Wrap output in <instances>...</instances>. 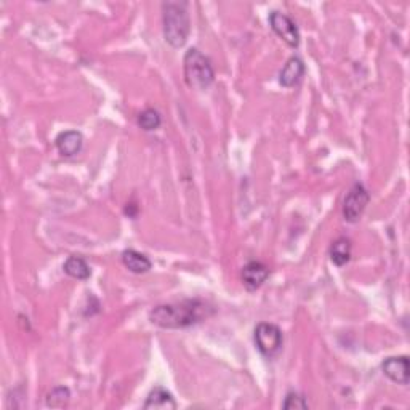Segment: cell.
<instances>
[{
  "label": "cell",
  "mask_w": 410,
  "mask_h": 410,
  "mask_svg": "<svg viewBox=\"0 0 410 410\" xmlns=\"http://www.w3.org/2000/svg\"><path fill=\"white\" fill-rule=\"evenodd\" d=\"M210 314H212V308L205 302L185 300L156 306L151 311L149 319L152 324L162 329H186L202 322Z\"/></svg>",
  "instance_id": "obj_1"
},
{
  "label": "cell",
  "mask_w": 410,
  "mask_h": 410,
  "mask_svg": "<svg viewBox=\"0 0 410 410\" xmlns=\"http://www.w3.org/2000/svg\"><path fill=\"white\" fill-rule=\"evenodd\" d=\"M163 37L173 49H180L190 37L191 23L185 2H167L162 5Z\"/></svg>",
  "instance_id": "obj_2"
},
{
  "label": "cell",
  "mask_w": 410,
  "mask_h": 410,
  "mask_svg": "<svg viewBox=\"0 0 410 410\" xmlns=\"http://www.w3.org/2000/svg\"><path fill=\"white\" fill-rule=\"evenodd\" d=\"M186 84L194 90H207L215 80L212 63L201 50L190 49L183 58Z\"/></svg>",
  "instance_id": "obj_3"
},
{
  "label": "cell",
  "mask_w": 410,
  "mask_h": 410,
  "mask_svg": "<svg viewBox=\"0 0 410 410\" xmlns=\"http://www.w3.org/2000/svg\"><path fill=\"white\" fill-rule=\"evenodd\" d=\"M254 338L256 348L268 359L279 356L280 351H282L284 335L278 325L269 324V322H261V324L256 325Z\"/></svg>",
  "instance_id": "obj_4"
},
{
  "label": "cell",
  "mask_w": 410,
  "mask_h": 410,
  "mask_svg": "<svg viewBox=\"0 0 410 410\" xmlns=\"http://www.w3.org/2000/svg\"><path fill=\"white\" fill-rule=\"evenodd\" d=\"M368 202H371V194H368L366 186L356 183L349 190L347 197H344L343 218L347 220L348 223H356V221L362 216V213H364Z\"/></svg>",
  "instance_id": "obj_5"
},
{
  "label": "cell",
  "mask_w": 410,
  "mask_h": 410,
  "mask_svg": "<svg viewBox=\"0 0 410 410\" xmlns=\"http://www.w3.org/2000/svg\"><path fill=\"white\" fill-rule=\"evenodd\" d=\"M269 25L271 29L276 32V36H279L284 42L292 46V49H297L300 45V31L294 21H292L285 13H280V11H273L269 15Z\"/></svg>",
  "instance_id": "obj_6"
},
{
  "label": "cell",
  "mask_w": 410,
  "mask_h": 410,
  "mask_svg": "<svg viewBox=\"0 0 410 410\" xmlns=\"http://www.w3.org/2000/svg\"><path fill=\"white\" fill-rule=\"evenodd\" d=\"M269 278V268L261 261H250L242 269V282L249 292L259 290Z\"/></svg>",
  "instance_id": "obj_7"
},
{
  "label": "cell",
  "mask_w": 410,
  "mask_h": 410,
  "mask_svg": "<svg viewBox=\"0 0 410 410\" xmlns=\"http://www.w3.org/2000/svg\"><path fill=\"white\" fill-rule=\"evenodd\" d=\"M383 373L388 377L391 382H395L397 385H409L410 372H409V359L406 356L399 357H388L383 362Z\"/></svg>",
  "instance_id": "obj_8"
},
{
  "label": "cell",
  "mask_w": 410,
  "mask_h": 410,
  "mask_svg": "<svg viewBox=\"0 0 410 410\" xmlns=\"http://www.w3.org/2000/svg\"><path fill=\"white\" fill-rule=\"evenodd\" d=\"M56 149L64 157H74L84 148V137L77 130H66L58 135L55 139Z\"/></svg>",
  "instance_id": "obj_9"
},
{
  "label": "cell",
  "mask_w": 410,
  "mask_h": 410,
  "mask_svg": "<svg viewBox=\"0 0 410 410\" xmlns=\"http://www.w3.org/2000/svg\"><path fill=\"white\" fill-rule=\"evenodd\" d=\"M304 71H306L304 63L298 56H292L290 60L285 63V66L279 74L280 85L285 87V89H292V87L298 85L300 84V80L303 79Z\"/></svg>",
  "instance_id": "obj_10"
},
{
  "label": "cell",
  "mask_w": 410,
  "mask_h": 410,
  "mask_svg": "<svg viewBox=\"0 0 410 410\" xmlns=\"http://www.w3.org/2000/svg\"><path fill=\"white\" fill-rule=\"evenodd\" d=\"M122 263L133 274H144L152 268L151 260L144 254H139L137 250H125L122 254Z\"/></svg>",
  "instance_id": "obj_11"
},
{
  "label": "cell",
  "mask_w": 410,
  "mask_h": 410,
  "mask_svg": "<svg viewBox=\"0 0 410 410\" xmlns=\"http://www.w3.org/2000/svg\"><path fill=\"white\" fill-rule=\"evenodd\" d=\"M351 251H353V245L348 237H338L335 242L330 245V260L335 266L342 268L344 265H348L351 260Z\"/></svg>",
  "instance_id": "obj_12"
},
{
  "label": "cell",
  "mask_w": 410,
  "mask_h": 410,
  "mask_svg": "<svg viewBox=\"0 0 410 410\" xmlns=\"http://www.w3.org/2000/svg\"><path fill=\"white\" fill-rule=\"evenodd\" d=\"M63 269L69 278L77 279V280H87L92 276L90 266L87 265V261L82 259V256H77V255L69 256V259L64 261Z\"/></svg>",
  "instance_id": "obj_13"
},
{
  "label": "cell",
  "mask_w": 410,
  "mask_h": 410,
  "mask_svg": "<svg viewBox=\"0 0 410 410\" xmlns=\"http://www.w3.org/2000/svg\"><path fill=\"white\" fill-rule=\"evenodd\" d=\"M144 409H177V402H175L173 396L170 395L167 390L157 388L152 390L148 395V399L144 402Z\"/></svg>",
  "instance_id": "obj_14"
},
{
  "label": "cell",
  "mask_w": 410,
  "mask_h": 410,
  "mask_svg": "<svg viewBox=\"0 0 410 410\" xmlns=\"http://www.w3.org/2000/svg\"><path fill=\"white\" fill-rule=\"evenodd\" d=\"M162 124V117L157 113L156 109H144L143 113H139L138 116V125L143 128L144 132H152L157 130Z\"/></svg>",
  "instance_id": "obj_15"
},
{
  "label": "cell",
  "mask_w": 410,
  "mask_h": 410,
  "mask_svg": "<svg viewBox=\"0 0 410 410\" xmlns=\"http://www.w3.org/2000/svg\"><path fill=\"white\" fill-rule=\"evenodd\" d=\"M69 397H71V391H69L66 386H56V388L51 390L46 396V406L49 407H64L69 402Z\"/></svg>",
  "instance_id": "obj_16"
},
{
  "label": "cell",
  "mask_w": 410,
  "mask_h": 410,
  "mask_svg": "<svg viewBox=\"0 0 410 410\" xmlns=\"http://www.w3.org/2000/svg\"><path fill=\"white\" fill-rule=\"evenodd\" d=\"M282 407L285 410H297V409H302V410H306L308 406V401L304 399L303 395H298V392H289V395L285 396V401L282 404Z\"/></svg>",
  "instance_id": "obj_17"
}]
</instances>
